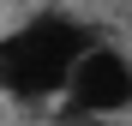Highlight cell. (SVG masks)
<instances>
[{
	"label": "cell",
	"instance_id": "obj_1",
	"mask_svg": "<svg viewBox=\"0 0 132 126\" xmlns=\"http://www.w3.org/2000/svg\"><path fill=\"white\" fill-rule=\"evenodd\" d=\"M90 30L66 12H42L30 24H18L0 36V90L6 96H24V102H42V96H60L72 66L90 54Z\"/></svg>",
	"mask_w": 132,
	"mask_h": 126
},
{
	"label": "cell",
	"instance_id": "obj_2",
	"mask_svg": "<svg viewBox=\"0 0 132 126\" xmlns=\"http://www.w3.org/2000/svg\"><path fill=\"white\" fill-rule=\"evenodd\" d=\"M132 108V60L114 42H90V54L72 66L60 90V114L66 120H114Z\"/></svg>",
	"mask_w": 132,
	"mask_h": 126
}]
</instances>
